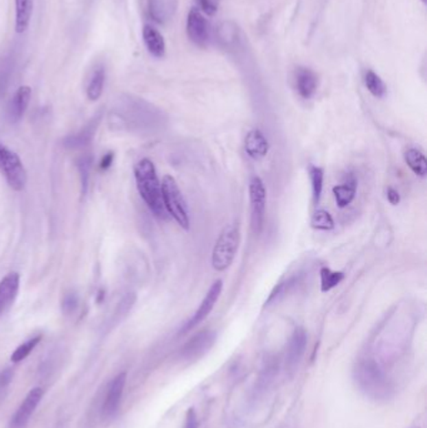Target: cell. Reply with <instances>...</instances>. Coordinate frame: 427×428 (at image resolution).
<instances>
[{
    "mask_svg": "<svg viewBox=\"0 0 427 428\" xmlns=\"http://www.w3.org/2000/svg\"><path fill=\"white\" fill-rule=\"evenodd\" d=\"M127 382V373L123 372L118 376H115L111 383L108 385L104 402L102 406V414L104 418H112L114 414L118 412V408L121 406L122 396Z\"/></svg>",
    "mask_w": 427,
    "mask_h": 428,
    "instance_id": "7c38bea8",
    "label": "cell"
},
{
    "mask_svg": "<svg viewBox=\"0 0 427 428\" xmlns=\"http://www.w3.org/2000/svg\"><path fill=\"white\" fill-rule=\"evenodd\" d=\"M306 346V331L302 327H297L293 331L288 346H287V352H286V371L288 373H293L297 370V367L301 364V359L305 355Z\"/></svg>",
    "mask_w": 427,
    "mask_h": 428,
    "instance_id": "4fadbf2b",
    "label": "cell"
},
{
    "mask_svg": "<svg viewBox=\"0 0 427 428\" xmlns=\"http://www.w3.org/2000/svg\"><path fill=\"white\" fill-rule=\"evenodd\" d=\"M76 165L78 168L79 178H80V192L82 195H86L89 188V179H91V171H92L93 156L89 153L82 154L77 158Z\"/></svg>",
    "mask_w": 427,
    "mask_h": 428,
    "instance_id": "4316f807",
    "label": "cell"
},
{
    "mask_svg": "<svg viewBox=\"0 0 427 428\" xmlns=\"http://www.w3.org/2000/svg\"><path fill=\"white\" fill-rule=\"evenodd\" d=\"M43 399V390L36 387L27 394L21 406L15 411L13 417L9 421L8 428H27L30 417L34 414L36 407Z\"/></svg>",
    "mask_w": 427,
    "mask_h": 428,
    "instance_id": "30bf717a",
    "label": "cell"
},
{
    "mask_svg": "<svg viewBox=\"0 0 427 428\" xmlns=\"http://www.w3.org/2000/svg\"><path fill=\"white\" fill-rule=\"evenodd\" d=\"M143 42L150 56L154 58H163L165 54L164 38L157 29L152 25H144L143 28Z\"/></svg>",
    "mask_w": 427,
    "mask_h": 428,
    "instance_id": "44dd1931",
    "label": "cell"
},
{
    "mask_svg": "<svg viewBox=\"0 0 427 428\" xmlns=\"http://www.w3.org/2000/svg\"><path fill=\"white\" fill-rule=\"evenodd\" d=\"M41 340H42V335H36V337H33V338L28 340L27 342L21 344V346L14 350V353L12 355V361H13L14 364L22 362L23 359H25V358L33 352V350L38 346V343L41 342Z\"/></svg>",
    "mask_w": 427,
    "mask_h": 428,
    "instance_id": "1f68e13d",
    "label": "cell"
},
{
    "mask_svg": "<svg viewBox=\"0 0 427 428\" xmlns=\"http://www.w3.org/2000/svg\"><path fill=\"white\" fill-rule=\"evenodd\" d=\"M308 176L311 180V187H312V198H314V206H319L321 197H322V191H323V179H325V171L317 165H310L308 168Z\"/></svg>",
    "mask_w": 427,
    "mask_h": 428,
    "instance_id": "f1b7e54d",
    "label": "cell"
},
{
    "mask_svg": "<svg viewBox=\"0 0 427 428\" xmlns=\"http://www.w3.org/2000/svg\"><path fill=\"white\" fill-rule=\"evenodd\" d=\"M198 416L194 408H189L188 412L185 414V426L183 428H198Z\"/></svg>",
    "mask_w": 427,
    "mask_h": 428,
    "instance_id": "d590c367",
    "label": "cell"
},
{
    "mask_svg": "<svg viewBox=\"0 0 427 428\" xmlns=\"http://www.w3.org/2000/svg\"><path fill=\"white\" fill-rule=\"evenodd\" d=\"M135 178L138 192L150 208V212L157 218L167 219L168 213L164 209L161 183L156 167L150 159L144 158L135 165Z\"/></svg>",
    "mask_w": 427,
    "mask_h": 428,
    "instance_id": "7a4b0ae2",
    "label": "cell"
},
{
    "mask_svg": "<svg viewBox=\"0 0 427 428\" xmlns=\"http://www.w3.org/2000/svg\"><path fill=\"white\" fill-rule=\"evenodd\" d=\"M0 171L8 185L16 192H21L27 185V171L23 165L21 158L14 152L8 150L0 144Z\"/></svg>",
    "mask_w": 427,
    "mask_h": 428,
    "instance_id": "8992f818",
    "label": "cell"
},
{
    "mask_svg": "<svg viewBox=\"0 0 427 428\" xmlns=\"http://www.w3.org/2000/svg\"><path fill=\"white\" fill-rule=\"evenodd\" d=\"M78 305L79 300L77 293H67L65 296V298L62 300V311H63V313L67 314V316H68V314L74 313V312L77 311V308H78Z\"/></svg>",
    "mask_w": 427,
    "mask_h": 428,
    "instance_id": "e575fe53",
    "label": "cell"
},
{
    "mask_svg": "<svg viewBox=\"0 0 427 428\" xmlns=\"http://www.w3.org/2000/svg\"><path fill=\"white\" fill-rule=\"evenodd\" d=\"M114 162V153L113 152H108L107 154L104 157L102 158L100 163V171H108Z\"/></svg>",
    "mask_w": 427,
    "mask_h": 428,
    "instance_id": "74e56055",
    "label": "cell"
},
{
    "mask_svg": "<svg viewBox=\"0 0 427 428\" xmlns=\"http://www.w3.org/2000/svg\"><path fill=\"white\" fill-rule=\"evenodd\" d=\"M311 227L316 230H331L335 228V221L327 211L317 209L311 217Z\"/></svg>",
    "mask_w": 427,
    "mask_h": 428,
    "instance_id": "4dcf8cb0",
    "label": "cell"
},
{
    "mask_svg": "<svg viewBox=\"0 0 427 428\" xmlns=\"http://www.w3.org/2000/svg\"><path fill=\"white\" fill-rule=\"evenodd\" d=\"M334 195H335L336 204L338 208H346L349 206L355 198H356L357 192V178L349 173V176H346L345 180L341 185H337L332 189Z\"/></svg>",
    "mask_w": 427,
    "mask_h": 428,
    "instance_id": "d6986e66",
    "label": "cell"
},
{
    "mask_svg": "<svg viewBox=\"0 0 427 428\" xmlns=\"http://www.w3.org/2000/svg\"><path fill=\"white\" fill-rule=\"evenodd\" d=\"M386 197H387V200L390 202V204H392V206L399 204L400 200H401L400 193L397 192L396 189H393L392 187L387 188V191H386Z\"/></svg>",
    "mask_w": 427,
    "mask_h": 428,
    "instance_id": "f35d334b",
    "label": "cell"
},
{
    "mask_svg": "<svg viewBox=\"0 0 427 428\" xmlns=\"http://www.w3.org/2000/svg\"><path fill=\"white\" fill-rule=\"evenodd\" d=\"M249 202H251V227L253 233L259 235L264 229L267 194L264 180L259 177H252L249 182Z\"/></svg>",
    "mask_w": 427,
    "mask_h": 428,
    "instance_id": "52a82bcc",
    "label": "cell"
},
{
    "mask_svg": "<svg viewBox=\"0 0 427 428\" xmlns=\"http://www.w3.org/2000/svg\"><path fill=\"white\" fill-rule=\"evenodd\" d=\"M34 0H15V30L24 33L29 27Z\"/></svg>",
    "mask_w": 427,
    "mask_h": 428,
    "instance_id": "603a6c76",
    "label": "cell"
},
{
    "mask_svg": "<svg viewBox=\"0 0 427 428\" xmlns=\"http://www.w3.org/2000/svg\"><path fill=\"white\" fill-rule=\"evenodd\" d=\"M216 342V333L214 331H202L185 343L179 350V358L185 362H194L205 356L208 350L214 347Z\"/></svg>",
    "mask_w": 427,
    "mask_h": 428,
    "instance_id": "9c48e42d",
    "label": "cell"
},
{
    "mask_svg": "<svg viewBox=\"0 0 427 428\" xmlns=\"http://www.w3.org/2000/svg\"><path fill=\"white\" fill-rule=\"evenodd\" d=\"M14 377V372L12 368H4L0 371V405L7 397L9 385H12Z\"/></svg>",
    "mask_w": 427,
    "mask_h": 428,
    "instance_id": "836d02e7",
    "label": "cell"
},
{
    "mask_svg": "<svg viewBox=\"0 0 427 428\" xmlns=\"http://www.w3.org/2000/svg\"><path fill=\"white\" fill-rule=\"evenodd\" d=\"M187 34L191 42L198 47H206L211 39L209 24L205 15L197 9H191L187 16Z\"/></svg>",
    "mask_w": 427,
    "mask_h": 428,
    "instance_id": "8fae6325",
    "label": "cell"
},
{
    "mask_svg": "<svg viewBox=\"0 0 427 428\" xmlns=\"http://www.w3.org/2000/svg\"><path fill=\"white\" fill-rule=\"evenodd\" d=\"M365 86L369 89L373 97L376 98H384L386 93H387V86L384 84V80L381 79V77L378 75V73H375L373 71H365Z\"/></svg>",
    "mask_w": 427,
    "mask_h": 428,
    "instance_id": "83f0119b",
    "label": "cell"
},
{
    "mask_svg": "<svg viewBox=\"0 0 427 428\" xmlns=\"http://www.w3.org/2000/svg\"><path fill=\"white\" fill-rule=\"evenodd\" d=\"M177 0H150L148 10L150 18L159 24L170 22L177 10Z\"/></svg>",
    "mask_w": 427,
    "mask_h": 428,
    "instance_id": "ffe728a7",
    "label": "cell"
},
{
    "mask_svg": "<svg viewBox=\"0 0 427 428\" xmlns=\"http://www.w3.org/2000/svg\"><path fill=\"white\" fill-rule=\"evenodd\" d=\"M100 118H102V115L98 113L80 132L76 133V134H71V136H65V139H63V145H65V148H68V150H79V148L86 147L89 143L92 142L94 133L98 128Z\"/></svg>",
    "mask_w": 427,
    "mask_h": 428,
    "instance_id": "e0dca14e",
    "label": "cell"
},
{
    "mask_svg": "<svg viewBox=\"0 0 427 428\" xmlns=\"http://www.w3.org/2000/svg\"><path fill=\"white\" fill-rule=\"evenodd\" d=\"M240 241V228L235 224H229L223 228L212 252V265L216 271H226L233 263Z\"/></svg>",
    "mask_w": 427,
    "mask_h": 428,
    "instance_id": "5b68a950",
    "label": "cell"
},
{
    "mask_svg": "<svg viewBox=\"0 0 427 428\" xmlns=\"http://www.w3.org/2000/svg\"><path fill=\"white\" fill-rule=\"evenodd\" d=\"M276 372H277V366L273 361L266 362L264 368H262V372L258 377V381H257L253 401L261 397L270 388V385H272V382L275 381V377H276Z\"/></svg>",
    "mask_w": 427,
    "mask_h": 428,
    "instance_id": "484cf974",
    "label": "cell"
},
{
    "mask_svg": "<svg viewBox=\"0 0 427 428\" xmlns=\"http://www.w3.org/2000/svg\"><path fill=\"white\" fill-rule=\"evenodd\" d=\"M21 285V276L12 272L0 281V316L13 305Z\"/></svg>",
    "mask_w": 427,
    "mask_h": 428,
    "instance_id": "9a60e30c",
    "label": "cell"
},
{
    "mask_svg": "<svg viewBox=\"0 0 427 428\" xmlns=\"http://www.w3.org/2000/svg\"><path fill=\"white\" fill-rule=\"evenodd\" d=\"M321 292H328L340 285L345 279L343 272L331 271L327 267H322L320 270Z\"/></svg>",
    "mask_w": 427,
    "mask_h": 428,
    "instance_id": "f546056e",
    "label": "cell"
},
{
    "mask_svg": "<svg viewBox=\"0 0 427 428\" xmlns=\"http://www.w3.org/2000/svg\"><path fill=\"white\" fill-rule=\"evenodd\" d=\"M200 8L208 15H214L218 10L220 0H200Z\"/></svg>",
    "mask_w": 427,
    "mask_h": 428,
    "instance_id": "8d00e7d4",
    "label": "cell"
},
{
    "mask_svg": "<svg viewBox=\"0 0 427 428\" xmlns=\"http://www.w3.org/2000/svg\"><path fill=\"white\" fill-rule=\"evenodd\" d=\"M222 289H223V282L221 279H218L214 282V285H211V288L208 289L205 298L200 302V307L194 312L192 317L185 322L183 327L181 329L179 335H185L187 332L196 329L198 324L206 320L207 317L214 311L216 303L220 300Z\"/></svg>",
    "mask_w": 427,
    "mask_h": 428,
    "instance_id": "ba28073f",
    "label": "cell"
},
{
    "mask_svg": "<svg viewBox=\"0 0 427 428\" xmlns=\"http://www.w3.org/2000/svg\"><path fill=\"white\" fill-rule=\"evenodd\" d=\"M299 282V274H295V276H291V277H288V278L284 279L282 282H279V283L273 288V291L270 292V297L266 300L264 308L270 307V306L278 303L279 300H282V298H285L286 296L292 291L293 287L297 285Z\"/></svg>",
    "mask_w": 427,
    "mask_h": 428,
    "instance_id": "cb8c5ba5",
    "label": "cell"
},
{
    "mask_svg": "<svg viewBox=\"0 0 427 428\" xmlns=\"http://www.w3.org/2000/svg\"><path fill=\"white\" fill-rule=\"evenodd\" d=\"M104 297H106L104 289H100V292H98V296H97V303L100 305V303L104 300Z\"/></svg>",
    "mask_w": 427,
    "mask_h": 428,
    "instance_id": "ab89813d",
    "label": "cell"
},
{
    "mask_svg": "<svg viewBox=\"0 0 427 428\" xmlns=\"http://www.w3.org/2000/svg\"><path fill=\"white\" fill-rule=\"evenodd\" d=\"M296 89L301 98L311 99L319 88V77L312 69L299 67L295 74Z\"/></svg>",
    "mask_w": 427,
    "mask_h": 428,
    "instance_id": "5bb4252c",
    "label": "cell"
},
{
    "mask_svg": "<svg viewBox=\"0 0 427 428\" xmlns=\"http://www.w3.org/2000/svg\"><path fill=\"white\" fill-rule=\"evenodd\" d=\"M422 1H424V3H426V0H422Z\"/></svg>",
    "mask_w": 427,
    "mask_h": 428,
    "instance_id": "60d3db41",
    "label": "cell"
},
{
    "mask_svg": "<svg viewBox=\"0 0 427 428\" xmlns=\"http://www.w3.org/2000/svg\"><path fill=\"white\" fill-rule=\"evenodd\" d=\"M244 150L249 158L259 160L267 156L270 144L259 129H252L244 139Z\"/></svg>",
    "mask_w": 427,
    "mask_h": 428,
    "instance_id": "2e32d148",
    "label": "cell"
},
{
    "mask_svg": "<svg viewBox=\"0 0 427 428\" xmlns=\"http://www.w3.org/2000/svg\"><path fill=\"white\" fill-rule=\"evenodd\" d=\"M12 71L13 64L10 62V58L3 59V62H0V97H3V94L7 91Z\"/></svg>",
    "mask_w": 427,
    "mask_h": 428,
    "instance_id": "d6a6232c",
    "label": "cell"
},
{
    "mask_svg": "<svg viewBox=\"0 0 427 428\" xmlns=\"http://www.w3.org/2000/svg\"><path fill=\"white\" fill-rule=\"evenodd\" d=\"M32 98V89L28 86H23L16 91L13 99L8 106V119L10 123H18L23 118L29 102Z\"/></svg>",
    "mask_w": 427,
    "mask_h": 428,
    "instance_id": "ac0fdd59",
    "label": "cell"
},
{
    "mask_svg": "<svg viewBox=\"0 0 427 428\" xmlns=\"http://www.w3.org/2000/svg\"><path fill=\"white\" fill-rule=\"evenodd\" d=\"M162 191V200H163L164 209L171 215L174 221L178 223L182 228L189 229V212L187 207V202L182 194L176 179L172 176H164L161 183Z\"/></svg>",
    "mask_w": 427,
    "mask_h": 428,
    "instance_id": "277c9868",
    "label": "cell"
},
{
    "mask_svg": "<svg viewBox=\"0 0 427 428\" xmlns=\"http://www.w3.org/2000/svg\"><path fill=\"white\" fill-rule=\"evenodd\" d=\"M104 83H106V69L103 65H100L93 71L91 79L88 82L86 86L88 98L93 102L100 99V95L103 93Z\"/></svg>",
    "mask_w": 427,
    "mask_h": 428,
    "instance_id": "d4e9b609",
    "label": "cell"
},
{
    "mask_svg": "<svg viewBox=\"0 0 427 428\" xmlns=\"http://www.w3.org/2000/svg\"><path fill=\"white\" fill-rule=\"evenodd\" d=\"M406 165H408V168L419 177H426L427 174V159L424 154V152H421L419 148L410 147L405 150Z\"/></svg>",
    "mask_w": 427,
    "mask_h": 428,
    "instance_id": "7402d4cb",
    "label": "cell"
},
{
    "mask_svg": "<svg viewBox=\"0 0 427 428\" xmlns=\"http://www.w3.org/2000/svg\"><path fill=\"white\" fill-rule=\"evenodd\" d=\"M354 379L357 388L370 400L386 402L395 396V382L373 357L362 356L357 359Z\"/></svg>",
    "mask_w": 427,
    "mask_h": 428,
    "instance_id": "6da1fadb",
    "label": "cell"
},
{
    "mask_svg": "<svg viewBox=\"0 0 427 428\" xmlns=\"http://www.w3.org/2000/svg\"><path fill=\"white\" fill-rule=\"evenodd\" d=\"M119 107V117L126 121L124 126H128L132 129H156L163 123V113L146 100L135 97H124Z\"/></svg>",
    "mask_w": 427,
    "mask_h": 428,
    "instance_id": "3957f363",
    "label": "cell"
}]
</instances>
